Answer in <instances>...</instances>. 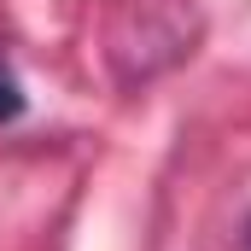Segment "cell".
Here are the masks:
<instances>
[{
    "mask_svg": "<svg viewBox=\"0 0 251 251\" xmlns=\"http://www.w3.org/2000/svg\"><path fill=\"white\" fill-rule=\"evenodd\" d=\"M24 117V82L12 76V64L0 59V123H18Z\"/></svg>",
    "mask_w": 251,
    "mask_h": 251,
    "instance_id": "6da1fadb",
    "label": "cell"
},
{
    "mask_svg": "<svg viewBox=\"0 0 251 251\" xmlns=\"http://www.w3.org/2000/svg\"><path fill=\"white\" fill-rule=\"evenodd\" d=\"M246 251H251V222H246Z\"/></svg>",
    "mask_w": 251,
    "mask_h": 251,
    "instance_id": "7a4b0ae2",
    "label": "cell"
}]
</instances>
